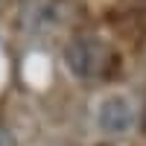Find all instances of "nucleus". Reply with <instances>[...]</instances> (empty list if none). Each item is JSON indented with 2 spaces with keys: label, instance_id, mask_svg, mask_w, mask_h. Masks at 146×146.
I'll return each instance as SVG.
<instances>
[{
  "label": "nucleus",
  "instance_id": "nucleus-1",
  "mask_svg": "<svg viewBox=\"0 0 146 146\" xmlns=\"http://www.w3.org/2000/svg\"><path fill=\"white\" fill-rule=\"evenodd\" d=\"M64 62L67 67L82 79H94L102 76L111 64V50L108 44L100 38H91V35H82V38H73L64 50Z\"/></svg>",
  "mask_w": 146,
  "mask_h": 146
},
{
  "label": "nucleus",
  "instance_id": "nucleus-3",
  "mask_svg": "<svg viewBox=\"0 0 146 146\" xmlns=\"http://www.w3.org/2000/svg\"><path fill=\"white\" fill-rule=\"evenodd\" d=\"M0 146H12V137H9L6 129H0Z\"/></svg>",
  "mask_w": 146,
  "mask_h": 146
},
{
  "label": "nucleus",
  "instance_id": "nucleus-2",
  "mask_svg": "<svg viewBox=\"0 0 146 146\" xmlns=\"http://www.w3.org/2000/svg\"><path fill=\"white\" fill-rule=\"evenodd\" d=\"M135 123V111L126 96H108L100 108V129L108 135H126Z\"/></svg>",
  "mask_w": 146,
  "mask_h": 146
}]
</instances>
